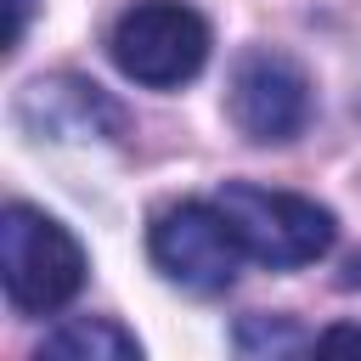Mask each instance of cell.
<instances>
[{
    "mask_svg": "<svg viewBox=\"0 0 361 361\" xmlns=\"http://www.w3.org/2000/svg\"><path fill=\"white\" fill-rule=\"evenodd\" d=\"M147 248H152V265L192 288V293H220L237 282V265H243V243L226 220L220 203H169L152 231H147Z\"/></svg>",
    "mask_w": 361,
    "mask_h": 361,
    "instance_id": "cell-4",
    "label": "cell"
},
{
    "mask_svg": "<svg viewBox=\"0 0 361 361\" xmlns=\"http://www.w3.org/2000/svg\"><path fill=\"white\" fill-rule=\"evenodd\" d=\"M107 51L124 79L169 90V85H186L209 62V23L180 0H135L113 23Z\"/></svg>",
    "mask_w": 361,
    "mask_h": 361,
    "instance_id": "cell-3",
    "label": "cell"
},
{
    "mask_svg": "<svg viewBox=\"0 0 361 361\" xmlns=\"http://www.w3.org/2000/svg\"><path fill=\"white\" fill-rule=\"evenodd\" d=\"M310 350H361V327H327L310 338Z\"/></svg>",
    "mask_w": 361,
    "mask_h": 361,
    "instance_id": "cell-9",
    "label": "cell"
},
{
    "mask_svg": "<svg viewBox=\"0 0 361 361\" xmlns=\"http://www.w3.org/2000/svg\"><path fill=\"white\" fill-rule=\"evenodd\" d=\"M305 327H293L288 316H243L237 322V350L243 355H293L305 350Z\"/></svg>",
    "mask_w": 361,
    "mask_h": 361,
    "instance_id": "cell-8",
    "label": "cell"
},
{
    "mask_svg": "<svg viewBox=\"0 0 361 361\" xmlns=\"http://www.w3.org/2000/svg\"><path fill=\"white\" fill-rule=\"evenodd\" d=\"M0 282L23 316H45L85 288V248L73 243V231L62 220H51L28 203H6V214H0Z\"/></svg>",
    "mask_w": 361,
    "mask_h": 361,
    "instance_id": "cell-1",
    "label": "cell"
},
{
    "mask_svg": "<svg viewBox=\"0 0 361 361\" xmlns=\"http://www.w3.org/2000/svg\"><path fill=\"white\" fill-rule=\"evenodd\" d=\"M243 243L248 259L271 265V271H299V265H316L327 248H333V214L299 192H271V186H248V180H231L220 186L214 197Z\"/></svg>",
    "mask_w": 361,
    "mask_h": 361,
    "instance_id": "cell-2",
    "label": "cell"
},
{
    "mask_svg": "<svg viewBox=\"0 0 361 361\" xmlns=\"http://www.w3.org/2000/svg\"><path fill=\"white\" fill-rule=\"evenodd\" d=\"M45 355H56V361H135L141 344H135V333H124L107 316H68L62 327L45 333L39 361Z\"/></svg>",
    "mask_w": 361,
    "mask_h": 361,
    "instance_id": "cell-7",
    "label": "cell"
},
{
    "mask_svg": "<svg viewBox=\"0 0 361 361\" xmlns=\"http://www.w3.org/2000/svg\"><path fill=\"white\" fill-rule=\"evenodd\" d=\"M231 118L248 141H293L310 124V79L282 51H248L231 68Z\"/></svg>",
    "mask_w": 361,
    "mask_h": 361,
    "instance_id": "cell-5",
    "label": "cell"
},
{
    "mask_svg": "<svg viewBox=\"0 0 361 361\" xmlns=\"http://www.w3.org/2000/svg\"><path fill=\"white\" fill-rule=\"evenodd\" d=\"M28 17H34V0H11V28H6V51H17V45H23V34H28Z\"/></svg>",
    "mask_w": 361,
    "mask_h": 361,
    "instance_id": "cell-10",
    "label": "cell"
},
{
    "mask_svg": "<svg viewBox=\"0 0 361 361\" xmlns=\"http://www.w3.org/2000/svg\"><path fill=\"white\" fill-rule=\"evenodd\" d=\"M17 118L34 135H51V141H90V135H118L124 130L118 102H107L102 85L73 79V73L34 79L23 90V102H17Z\"/></svg>",
    "mask_w": 361,
    "mask_h": 361,
    "instance_id": "cell-6",
    "label": "cell"
}]
</instances>
